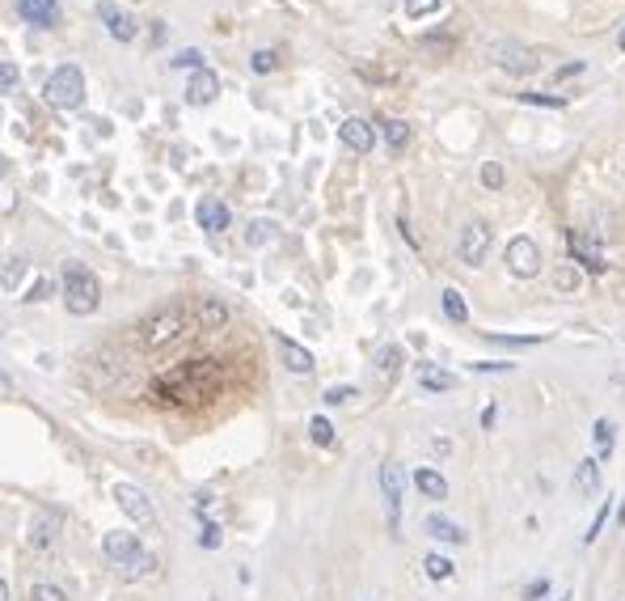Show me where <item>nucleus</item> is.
Listing matches in <instances>:
<instances>
[{
  "label": "nucleus",
  "mask_w": 625,
  "mask_h": 601,
  "mask_svg": "<svg viewBox=\"0 0 625 601\" xmlns=\"http://www.w3.org/2000/svg\"><path fill=\"white\" fill-rule=\"evenodd\" d=\"M486 56H491L499 68H507L512 77H532V73L541 68V64H537V51H532V47H520V42H512V39L491 42Z\"/></svg>",
  "instance_id": "5"
},
{
  "label": "nucleus",
  "mask_w": 625,
  "mask_h": 601,
  "mask_svg": "<svg viewBox=\"0 0 625 601\" xmlns=\"http://www.w3.org/2000/svg\"><path fill=\"white\" fill-rule=\"evenodd\" d=\"M621 525H625V505H621Z\"/></svg>",
  "instance_id": "52"
},
{
  "label": "nucleus",
  "mask_w": 625,
  "mask_h": 601,
  "mask_svg": "<svg viewBox=\"0 0 625 601\" xmlns=\"http://www.w3.org/2000/svg\"><path fill=\"white\" fill-rule=\"evenodd\" d=\"M97 18H102V26L111 30V39H118V42H132L135 39V18L127 13V9H118L114 0H97Z\"/></svg>",
  "instance_id": "10"
},
{
  "label": "nucleus",
  "mask_w": 625,
  "mask_h": 601,
  "mask_svg": "<svg viewBox=\"0 0 625 601\" xmlns=\"http://www.w3.org/2000/svg\"><path fill=\"white\" fill-rule=\"evenodd\" d=\"M553 284H558L562 292H575V289H579V272H575V267H558Z\"/></svg>",
  "instance_id": "38"
},
{
  "label": "nucleus",
  "mask_w": 625,
  "mask_h": 601,
  "mask_svg": "<svg viewBox=\"0 0 625 601\" xmlns=\"http://www.w3.org/2000/svg\"><path fill=\"white\" fill-rule=\"evenodd\" d=\"M401 487H406L401 466H393V462L380 466V491H385V512H389V529L393 534H398V525H401Z\"/></svg>",
  "instance_id": "9"
},
{
  "label": "nucleus",
  "mask_w": 625,
  "mask_h": 601,
  "mask_svg": "<svg viewBox=\"0 0 625 601\" xmlns=\"http://www.w3.org/2000/svg\"><path fill=\"white\" fill-rule=\"evenodd\" d=\"M216 94H220V81H216V73L199 68V73L190 77V85H187V102H190V106H208V102H216Z\"/></svg>",
  "instance_id": "14"
},
{
  "label": "nucleus",
  "mask_w": 625,
  "mask_h": 601,
  "mask_svg": "<svg viewBox=\"0 0 625 601\" xmlns=\"http://www.w3.org/2000/svg\"><path fill=\"white\" fill-rule=\"evenodd\" d=\"M111 496H114V505L123 508V512H127L135 525H144V529H152V525H156V508H152V500L135 483H114Z\"/></svg>",
  "instance_id": "6"
},
{
  "label": "nucleus",
  "mask_w": 625,
  "mask_h": 601,
  "mask_svg": "<svg viewBox=\"0 0 625 601\" xmlns=\"http://www.w3.org/2000/svg\"><path fill=\"white\" fill-rule=\"evenodd\" d=\"M351 398H360V389H355V386H334V389H325V403H330V407H342V403H351Z\"/></svg>",
  "instance_id": "33"
},
{
  "label": "nucleus",
  "mask_w": 625,
  "mask_h": 601,
  "mask_svg": "<svg viewBox=\"0 0 625 601\" xmlns=\"http://www.w3.org/2000/svg\"><path fill=\"white\" fill-rule=\"evenodd\" d=\"M59 534H64V512H59V508H38L34 521H30V543L51 546Z\"/></svg>",
  "instance_id": "11"
},
{
  "label": "nucleus",
  "mask_w": 625,
  "mask_h": 601,
  "mask_svg": "<svg viewBox=\"0 0 625 601\" xmlns=\"http://www.w3.org/2000/svg\"><path fill=\"white\" fill-rule=\"evenodd\" d=\"M309 436H313V445H322V449L334 445V428H330V420H322V415L309 420Z\"/></svg>",
  "instance_id": "29"
},
{
  "label": "nucleus",
  "mask_w": 625,
  "mask_h": 601,
  "mask_svg": "<svg viewBox=\"0 0 625 601\" xmlns=\"http://www.w3.org/2000/svg\"><path fill=\"white\" fill-rule=\"evenodd\" d=\"M524 102H532V106H562V97H545V94H520Z\"/></svg>",
  "instance_id": "44"
},
{
  "label": "nucleus",
  "mask_w": 625,
  "mask_h": 601,
  "mask_svg": "<svg viewBox=\"0 0 625 601\" xmlns=\"http://www.w3.org/2000/svg\"><path fill=\"white\" fill-rule=\"evenodd\" d=\"M444 313H448V322L465 327V322H469V305H465V292H461V289H444Z\"/></svg>",
  "instance_id": "23"
},
{
  "label": "nucleus",
  "mask_w": 625,
  "mask_h": 601,
  "mask_svg": "<svg viewBox=\"0 0 625 601\" xmlns=\"http://www.w3.org/2000/svg\"><path fill=\"white\" fill-rule=\"evenodd\" d=\"M415 487L427 500H448V479L439 470H431V466H418L415 470Z\"/></svg>",
  "instance_id": "18"
},
{
  "label": "nucleus",
  "mask_w": 625,
  "mask_h": 601,
  "mask_svg": "<svg viewBox=\"0 0 625 601\" xmlns=\"http://www.w3.org/2000/svg\"><path fill=\"white\" fill-rule=\"evenodd\" d=\"M339 140L351 149V153H372L377 132H372V123H363V119H347V123L339 127Z\"/></svg>",
  "instance_id": "13"
},
{
  "label": "nucleus",
  "mask_w": 625,
  "mask_h": 601,
  "mask_svg": "<svg viewBox=\"0 0 625 601\" xmlns=\"http://www.w3.org/2000/svg\"><path fill=\"white\" fill-rule=\"evenodd\" d=\"M380 127H385V144H389L393 153L410 144V123H406V119H385Z\"/></svg>",
  "instance_id": "24"
},
{
  "label": "nucleus",
  "mask_w": 625,
  "mask_h": 601,
  "mask_svg": "<svg viewBox=\"0 0 625 601\" xmlns=\"http://www.w3.org/2000/svg\"><path fill=\"white\" fill-rule=\"evenodd\" d=\"M170 68H194V73H199V68H203V56H199V51H178V56L170 59Z\"/></svg>",
  "instance_id": "37"
},
{
  "label": "nucleus",
  "mask_w": 625,
  "mask_h": 601,
  "mask_svg": "<svg viewBox=\"0 0 625 601\" xmlns=\"http://www.w3.org/2000/svg\"><path fill=\"white\" fill-rule=\"evenodd\" d=\"M18 85V64H9V59H0V94H9Z\"/></svg>",
  "instance_id": "39"
},
{
  "label": "nucleus",
  "mask_w": 625,
  "mask_h": 601,
  "mask_svg": "<svg viewBox=\"0 0 625 601\" xmlns=\"http://www.w3.org/2000/svg\"><path fill=\"white\" fill-rule=\"evenodd\" d=\"M0 601H9V584H4V576H0Z\"/></svg>",
  "instance_id": "49"
},
{
  "label": "nucleus",
  "mask_w": 625,
  "mask_h": 601,
  "mask_svg": "<svg viewBox=\"0 0 625 601\" xmlns=\"http://www.w3.org/2000/svg\"><path fill=\"white\" fill-rule=\"evenodd\" d=\"M423 529H427V534H431V538H436V543H465V538H469V534H465V529H461V525L456 521H448V517H439V512H431V517H427V521H423Z\"/></svg>",
  "instance_id": "19"
},
{
  "label": "nucleus",
  "mask_w": 625,
  "mask_h": 601,
  "mask_svg": "<svg viewBox=\"0 0 625 601\" xmlns=\"http://www.w3.org/2000/svg\"><path fill=\"white\" fill-rule=\"evenodd\" d=\"M423 572H427L431 581H448V576L456 572V563L448 559V555H436V551H431V555L423 559Z\"/></svg>",
  "instance_id": "26"
},
{
  "label": "nucleus",
  "mask_w": 625,
  "mask_h": 601,
  "mask_svg": "<svg viewBox=\"0 0 625 601\" xmlns=\"http://www.w3.org/2000/svg\"><path fill=\"white\" fill-rule=\"evenodd\" d=\"M491 343H503V348H532V343H541V335H529V339H520V335H491Z\"/></svg>",
  "instance_id": "35"
},
{
  "label": "nucleus",
  "mask_w": 625,
  "mask_h": 601,
  "mask_svg": "<svg viewBox=\"0 0 625 601\" xmlns=\"http://www.w3.org/2000/svg\"><path fill=\"white\" fill-rule=\"evenodd\" d=\"M4 174H9V157L0 153V178H4Z\"/></svg>",
  "instance_id": "48"
},
{
  "label": "nucleus",
  "mask_w": 625,
  "mask_h": 601,
  "mask_svg": "<svg viewBox=\"0 0 625 601\" xmlns=\"http://www.w3.org/2000/svg\"><path fill=\"white\" fill-rule=\"evenodd\" d=\"M182 335H187V313L178 310V305H170V310L152 313L149 322L140 327V343L149 351H161V348H170V343H178Z\"/></svg>",
  "instance_id": "3"
},
{
  "label": "nucleus",
  "mask_w": 625,
  "mask_h": 601,
  "mask_svg": "<svg viewBox=\"0 0 625 601\" xmlns=\"http://www.w3.org/2000/svg\"><path fill=\"white\" fill-rule=\"evenodd\" d=\"M249 64H254V73H275V64H279V59H275V51H254Z\"/></svg>",
  "instance_id": "41"
},
{
  "label": "nucleus",
  "mask_w": 625,
  "mask_h": 601,
  "mask_svg": "<svg viewBox=\"0 0 625 601\" xmlns=\"http://www.w3.org/2000/svg\"><path fill=\"white\" fill-rule=\"evenodd\" d=\"M42 97L51 111H80L85 106V73L76 64H59L42 85Z\"/></svg>",
  "instance_id": "2"
},
{
  "label": "nucleus",
  "mask_w": 625,
  "mask_h": 601,
  "mask_svg": "<svg viewBox=\"0 0 625 601\" xmlns=\"http://www.w3.org/2000/svg\"><path fill=\"white\" fill-rule=\"evenodd\" d=\"M608 508H613V505H608V500H605V505H600V512H596V521H591V529H588V534H583V543H596V538H600V529H605V521H608Z\"/></svg>",
  "instance_id": "40"
},
{
  "label": "nucleus",
  "mask_w": 625,
  "mask_h": 601,
  "mask_svg": "<svg viewBox=\"0 0 625 601\" xmlns=\"http://www.w3.org/2000/svg\"><path fill=\"white\" fill-rule=\"evenodd\" d=\"M194 318H199V330H220L228 322V305L220 301V297H203Z\"/></svg>",
  "instance_id": "20"
},
{
  "label": "nucleus",
  "mask_w": 625,
  "mask_h": 601,
  "mask_svg": "<svg viewBox=\"0 0 625 601\" xmlns=\"http://www.w3.org/2000/svg\"><path fill=\"white\" fill-rule=\"evenodd\" d=\"M0 335H4V318H0Z\"/></svg>",
  "instance_id": "51"
},
{
  "label": "nucleus",
  "mask_w": 625,
  "mask_h": 601,
  "mask_svg": "<svg viewBox=\"0 0 625 601\" xmlns=\"http://www.w3.org/2000/svg\"><path fill=\"white\" fill-rule=\"evenodd\" d=\"M617 47H621V51H625V30H621V39H617Z\"/></svg>",
  "instance_id": "50"
},
{
  "label": "nucleus",
  "mask_w": 625,
  "mask_h": 601,
  "mask_svg": "<svg viewBox=\"0 0 625 601\" xmlns=\"http://www.w3.org/2000/svg\"><path fill=\"white\" fill-rule=\"evenodd\" d=\"M271 237H275V220H249L246 225V246H254V250L266 246Z\"/></svg>",
  "instance_id": "27"
},
{
  "label": "nucleus",
  "mask_w": 625,
  "mask_h": 601,
  "mask_svg": "<svg viewBox=\"0 0 625 601\" xmlns=\"http://www.w3.org/2000/svg\"><path fill=\"white\" fill-rule=\"evenodd\" d=\"M503 182H507L503 166H499V161H486V166H482V187H486V191H499Z\"/></svg>",
  "instance_id": "31"
},
{
  "label": "nucleus",
  "mask_w": 625,
  "mask_h": 601,
  "mask_svg": "<svg viewBox=\"0 0 625 601\" xmlns=\"http://www.w3.org/2000/svg\"><path fill=\"white\" fill-rule=\"evenodd\" d=\"M401 365H406V356H401L398 343H389V348H380V351H377V369H380V377H398Z\"/></svg>",
  "instance_id": "25"
},
{
  "label": "nucleus",
  "mask_w": 625,
  "mask_h": 601,
  "mask_svg": "<svg viewBox=\"0 0 625 601\" xmlns=\"http://www.w3.org/2000/svg\"><path fill=\"white\" fill-rule=\"evenodd\" d=\"M30 601H68L59 584H30Z\"/></svg>",
  "instance_id": "32"
},
{
  "label": "nucleus",
  "mask_w": 625,
  "mask_h": 601,
  "mask_svg": "<svg viewBox=\"0 0 625 601\" xmlns=\"http://www.w3.org/2000/svg\"><path fill=\"white\" fill-rule=\"evenodd\" d=\"M18 13L30 21V26H42V30H56L59 18H64L56 0H18Z\"/></svg>",
  "instance_id": "12"
},
{
  "label": "nucleus",
  "mask_w": 625,
  "mask_h": 601,
  "mask_svg": "<svg viewBox=\"0 0 625 601\" xmlns=\"http://www.w3.org/2000/svg\"><path fill=\"white\" fill-rule=\"evenodd\" d=\"M507 267H512V275H520V280H532V275L541 272V250H537L532 237H512V242H507Z\"/></svg>",
  "instance_id": "8"
},
{
  "label": "nucleus",
  "mask_w": 625,
  "mask_h": 601,
  "mask_svg": "<svg viewBox=\"0 0 625 601\" xmlns=\"http://www.w3.org/2000/svg\"><path fill=\"white\" fill-rule=\"evenodd\" d=\"M194 220H199V229L225 233L232 216H228V208L220 204V199H199V208H194Z\"/></svg>",
  "instance_id": "15"
},
{
  "label": "nucleus",
  "mask_w": 625,
  "mask_h": 601,
  "mask_svg": "<svg viewBox=\"0 0 625 601\" xmlns=\"http://www.w3.org/2000/svg\"><path fill=\"white\" fill-rule=\"evenodd\" d=\"M439 9V0H406V13L410 18H431Z\"/></svg>",
  "instance_id": "36"
},
{
  "label": "nucleus",
  "mask_w": 625,
  "mask_h": 601,
  "mask_svg": "<svg viewBox=\"0 0 625 601\" xmlns=\"http://www.w3.org/2000/svg\"><path fill=\"white\" fill-rule=\"evenodd\" d=\"M558 601H567V597H558Z\"/></svg>",
  "instance_id": "53"
},
{
  "label": "nucleus",
  "mask_w": 625,
  "mask_h": 601,
  "mask_svg": "<svg viewBox=\"0 0 625 601\" xmlns=\"http://www.w3.org/2000/svg\"><path fill=\"white\" fill-rule=\"evenodd\" d=\"M26 275V254H18V258H9V267L0 272V289L4 292H13L18 289V280Z\"/></svg>",
  "instance_id": "30"
},
{
  "label": "nucleus",
  "mask_w": 625,
  "mask_h": 601,
  "mask_svg": "<svg viewBox=\"0 0 625 601\" xmlns=\"http://www.w3.org/2000/svg\"><path fill=\"white\" fill-rule=\"evenodd\" d=\"M545 593H550V584H545V581H532L524 597H529V601H537V597H545Z\"/></svg>",
  "instance_id": "45"
},
{
  "label": "nucleus",
  "mask_w": 625,
  "mask_h": 601,
  "mask_svg": "<svg viewBox=\"0 0 625 601\" xmlns=\"http://www.w3.org/2000/svg\"><path fill=\"white\" fill-rule=\"evenodd\" d=\"M570 254H575V258H579L588 272H605V258H600V254H596L588 242H583V233H570Z\"/></svg>",
  "instance_id": "22"
},
{
  "label": "nucleus",
  "mask_w": 625,
  "mask_h": 601,
  "mask_svg": "<svg viewBox=\"0 0 625 601\" xmlns=\"http://www.w3.org/2000/svg\"><path fill=\"white\" fill-rule=\"evenodd\" d=\"M474 369L477 373H512V365H507V360H477Z\"/></svg>",
  "instance_id": "43"
},
{
  "label": "nucleus",
  "mask_w": 625,
  "mask_h": 601,
  "mask_svg": "<svg viewBox=\"0 0 625 601\" xmlns=\"http://www.w3.org/2000/svg\"><path fill=\"white\" fill-rule=\"evenodd\" d=\"M570 487H575V496H583V500H588L591 491H600V458H583V462L575 466Z\"/></svg>",
  "instance_id": "17"
},
{
  "label": "nucleus",
  "mask_w": 625,
  "mask_h": 601,
  "mask_svg": "<svg viewBox=\"0 0 625 601\" xmlns=\"http://www.w3.org/2000/svg\"><path fill=\"white\" fill-rule=\"evenodd\" d=\"M596 449H600V458H608L613 453V441H617V428H613V420H596Z\"/></svg>",
  "instance_id": "28"
},
{
  "label": "nucleus",
  "mask_w": 625,
  "mask_h": 601,
  "mask_svg": "<svg viewBox=\"0 0 625 601\" xmlns=\"http://www.w3.org/2000/svg\"><path fill=\"white\" fill-rule=\"evenodd\" d=\"M9 394H13V381H9V377L0 373V398H9Z\"/></svg>",
  "instance_id": "47"
},
{
  "label": "nucleus",
  "mask_w": 625,
  "mask_h": 601,
  "mask_svg": "<svg viewBox=\"0 0 625 601\" xmlns=\"http://www.w3.org/2000/svg\"><path fill=\"white\" fill-rule=\"evenodd\" d=\"M275 348H279V356H284V365L292 373H313V351L301 348L296 339H287V335H275Z\"/></svg>",
  "instance_id": "16"
},
{
  "label": "nucleus",
  "mask_w": 625,
  "mask_h": 601,
  "mask_svg": "<svg viewBox=\"0 0 625 601\" xmlns=\"http://www.w3.org/2000/svg\"><path fill=\"white\" fill-rule=\"evenodd\" d=\"M456 254H461V263H465V267H482V263H486V254H491V229H486L482 220H469V225L461 229Z\"/></svg>",
  "instance_id": "7"
},
{
  "label": "nucleus",
  "mask_w": 625,
  "mask_h": 601,
  "mask_svg": "<svg viewBox=\"0 0 625 601\" xmlns=\"http://www.w3.org/2000/svg\"><path fill=\"white\" fill-rule=\"evenodd\" d=\"M102 551H106V559H111V563L127 567L132 576H140V572L152 563L149 555H144L140 538H135V534H127V529H111V534H106V543H102Z\"/></svg>",
  "instance_id": "4"
},
{
  "label": "nucleus",
  "mask_w": 625,
  "mask_h": 601,
  "mask_svg": "<svg viewBox=\"0 0 625 601\" xmlns=\"http://www.w3.org/2000/svg\"><path fill=\"white\" fill-rule=\"evenodd\" d=\"M418 386L423 389H436V394H444V389H453L456 386V377L448 369H436V365H418Z\"/></svg>",
  "instance_id": "21"
},
{
  "label": "nucleus",
  "mask_w": 625,
  "mask_h": 601,
  "mask_svg": "<svg viewBox=\"0 0 625 601\" xmlns=\"http://www.w3.org/2000/svg\"><path fill=\"white\" fill-rule=\"evenodd\" d=\"M494 415H499V411H494V403H491V407H486V411H482V428H486V432H491V428H494Z\"/></svg>",
  "instance_id": "46"
},
{
  "label": "nucleus",
  "mask_w": 625,
  "mask_h": 601,
  "mask_svg": "<svg viewBox=\"0 0 625 601\" xmlns=\"http://www.w3.org/2000/svg\"><path fill=\"white\" fill-rule=\"evenodd\" d=\"M64 305L76 318H89L102 305V284L85 263H64Z\"/></svg>",
  "instance_id": "1"
},
{
  "label": "nucleus",
  "mask_w": 625,
  "mask_h": 601,
  "mask_svg": "<svg viewBox=\"0 0 625 601\" xmlns=\"http://www.w3.org/2000/svg\"><path fill=\"white\" fill-rule=\"evenodd\" d=\"M47 297H51V280H34L21 301H26V305H38V301H47Z\"/></svg>",
  "instance_id": "34"
},
{
  "label": "nucleus",
  "mask_w": 625,
  "mask_h": 601,
  "mask_svg": "<svg viewBox=\"0 0 625 601\" xmlns=\"http://www.w3.org/2000/svg\"><path fill=\"white\" fill-rule=\"evenodd\" d=\"M199 546L216 551V546H220V525H203V534H199Z\"/></svg>",
  "instance_id": "42"
}]
</instances>
